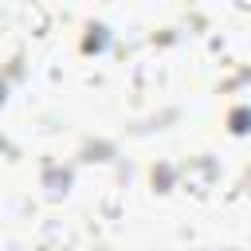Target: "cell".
<instances>
[{
  "instance_id": "obj_1",
  "label": "cell",
  "mask_w": 251,
  "mask_h": 251,
  "mask_svg": "<svg viewBox=\"0 0 251 251\" xmlns=\"http://www.w3.org/2000/svg\"><path fill=\"white\" fill-rule=\"evenodd\" d=\"M247 122H251V110H235L231 114V129H247Z\"/></svg>"
},
{
  "instance_id": "obj_2",
  "label": "cell",
  "mask_w": 251,
  "mask_h": 251,
  "mask_svg": "<svg viewBox=\"0 0 251 251\" xmlns=\"http://www.w3.org/2000/svg\"><path fill=\"white\" fill-rule=\"evenodd\" d=\"M102 43H106V35H102V27H98V35H90V39H86V47H102Z\"/></svg>"
}]
</instances>
